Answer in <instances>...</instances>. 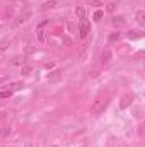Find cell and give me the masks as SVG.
Here are the masks:
<instances>
[{
  "label": "cell",
  "mask_w": 145,
  "mask_h": 147,
  "mask_svg": "<svg viewBox=\"0 0 145 147\" xmlns=\"http://www.w3.org/2000/svg\"><path fill=\"white\" fill-rule=\"evenodd\" d=\"M119 38H121L119 33H114V34H111V36H109V41H116V39H119Z\"/></svg>",
  "instance_id": "obj_14"
},
{
  "label": "cell",
  "mask_w": 145,
  "mask_h": 147,
  "mask_svg": "<svg viewBox=\"0 0 145 147\" xmlns=\"http://www.w3.org/2000/svg\"><path fill=\"white\" fill-rule=\"evenodd\" d=\"M123 24H125V19H123V17H114V19H113V26H114V28H121Z\"/></svg>",
  "instance_id": "obj_8"
},
{
  "label": "cell",
  "mask_w": 145,
  "mask_h": 147,
  "mask_svg": "<svg viewBox=\"0 0 145 147\" xmlns=\"http://www.w3.org/2000/svg\"><path fill=\"white\" fill-rule=\"evenodd\" d=\"M142 36V31H132L130 33V38H140Z\"/></svg>",
  "instance_id": "obj_12"
},
{
  "label": "cell",
  "mask_w": 145,
  "mask_h": 147,
  "mask_svg": "<svg viewBox=\"0 0 145 147\" xmlns=\"http://www.w3.org/2000/svg\"><path fill=\"white\" fill-rule=\"evenodd\" d=\"M101 17H103V12H101V10H97V12L94 14V19H96V21H99Z\"/></svg>",
  "instance_id": "obj_16"
},
{
  "label": "cell",
  "mask_w": 145,
  "mask_h": 147,
  "mask_svg": "<svg viewBox=\"0 0 145 147\" xmlns=\"http://www.w3.org/2000/svg\"><path fill=\"white\" fill-rule=\"evenodd\" d=\"M9 45H10V39H9V38H7V39H2V41H0V53L5 51V50L9 48Z\"/></svg>",
  "instance_id": "obj_9"
},
{
  "label": "cell",
  "mask_w": 145,
  "mask_h": 147,
  "mask_svg": "<svg viewBox=\"0 0 145 147\" xmlns=\"http://www.w3.org/2000/svg\"><path fill=\"white\" fill-rule=\"evenodd\" d=\"M9 134H10V128H0V137L9 135Z\"/></svg>",
  "instance_id": "obj_13"
},
{
  "label": "cell",
  "mask_w": 145,
  "mask_h": 147,
  "mask_svg": "<svg viewBox=\"0 0 145 147\" xmlns=\"http://www.w3.org/2000/svg\"><path fill=\"white\" fill-rule=\"evenodd\" d=\"M89 34V21L84 17L80 19V38H85Z\"/></svg>",
  "instance_id": "obj_2"
},
{
  "label": "cell",
  "mask_w": 145,
  "mask_h": 147,
  "mask_svg": "<svg viewBox=\"0 0 145 147\" xmlns=\"http://www.w3.org/2000/svg\"><path fill=\"white\" fill-rule=\"evenodd\" d=\"M137 22L138 24H145V12L144 10H138L137 12Z\"/></svg>",
  "instance_id": "obj_10"
},
{
  "label": "cell",
  "mask_w": 145,
  "mask_h": 147,
  "mask_svg": "<svg viewBox=\"0 0 145 147\" xmlns=\"http://www.w3.org/2000/svg\"><path fill=\"white\" fill-rule=\"evenodd\" d=\"M28 17H29L28 14H24V16H19V17H17V19H15V21L12 22V26H14V28H19L21 24H24V22L28 21Z\"/></svg>",
  "instance_id": "obj_4"
},
{
  "label": "cell",
  "mask_w": 145,
  "mask_h": 147,
  "mask_svg": "<svg viewBox=\"0 0 145 147\" xmlns=\"http://www.w3.org/2000/svg\"><path fill=\"white\" fill-rule=\"evenodd\" d=\"M108 105H109L108 96H101V98H97V99L92 103L91 113H92V115H101V113H104V110L108 108Z\"/></svg>",
  "instance_id": "obj_1"
},
{
  "label": "cell",
  "mask_w": 145,
  "mask_h": 147,
  "mask_svg": "<svg viewBox=\"0 0 145 147\" xmlns=\"http://www.w3.org/2000/svg\"><path fill=\"white\" fill-rule=\"evenodd\" d=\"M132 101H133V96H132V94H126V96L123 98V101H121V108H126Z\"/></svg>",
  "instance_id": "obj_6"
},
{
  "label": "cell",
  "mask_w": 145,
  "mask_h": 147,
  "mask_svg": "<svg viewBox=\"0 0 145 147\" xmlns=\"http://www.w3.org/2000/svg\"><path fill=\"white\" fill-rule=\"evenodd\" d=\"M29 72H31V67H29V65L22 67V74H24V75H26V74H29Z\"/></svg>",
  "instance_id": "obj_17"
},
{
  "label": "cell",
  "mask_w": 145,
  "mask_h": 147,
  "mask_svg": "<svg viewBox=\"0 0 145 147\" xmlns=\"http://www.w3.org/2000/svg\"><path fill=\"white\" fill-rule=\"evenodd\" d=\"M111 62V50H104L103 53H101V63H109Z\"/></svg>",
  "instance_id": "obj_3"
},
{
  "label": "cell",
  "mask_w": 145,
  "mask_h": 147,
  "mask_svg": "<svg viewBox=\"0 0 145 147\" xmlns=\"http://www.w3.org/2000/svg\"><path fill=\"white\" fill-rule=\"evenodd\" d=\"M38 38H39V41H44V31H43V29L38 31Z\"/></svg>",
  "instance_id": "obj_15"
},
{
  "label": "cell",
  "mask_w": 145,
  "mask_h": 147,
  "mask_svg": "<svg viewBox=\"0 0 145 147\" xmlns=\"http://www.w3.org/2000/svg\"><path fill=\"white\" fill-rule=\"evenodd\" d=\"M55 7H56V2L55 0H48V2H44L41 5V10H48V9H55Z\"/></svg>",
  "instance_id": "obj_5"
},
{
  "label": "cell",
  "mask_w": 145,
  "mask_h": 147,
  "mask_svg": "<svg viewBox=\"0 0 145 147\" xmlns=\"http://www.w3.org/2000/svg\"><path fill=\"white\" fill-rule=\"evenodd\" d=\"M10 96H12V91H0V99L10 98Z\"/></svg>",
  "instance_id": "obj_11"
},
{
  "label": "cell",
  "mask_w": 145,
  "mask_h": 147,
  "mask_svg": "<svg viewBox=\"0 0 145 147\" xmlns=\"http://www.w3.org/2000/svg\"><path fill=\"white\" fill-rule=\"evenodd\" d=\"M75 16H77L79 19H84V17H85V9H84V7H77V9H75Z\"/></svg>",
  "instance_id": "obj_7"
},
{
  "label": "cell",
  "mask_w": 145,
  "mask_h": 147,
  "mask_svg": "<svg viewBox=\"0 0 145 147\" xmlns=\"http://www.w3.org/2000/svg\"><path fill=\"white\" fill-rule=\"evenodd\" d=\"M91 5H96V7H101L103 3H101L99 0H91Z\"/></svg>",
  "instance_id": "obj_18"
}]
</instances>
